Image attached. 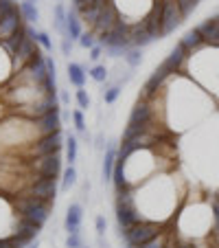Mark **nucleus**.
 I'll list each match as a JSON object with an SVG mask.
<instances>
[{
    "mask_svg": "<svg viewBox=\"0 0 219 248\" xmlns=\"http://www.w3.org/2000/svg\"><path fill=\"white\" fill-rule=\"evenodd\" d=\"M9 202L14 206L15 216L27 217V220L35 222V224H46L53 211V202H44L38 198H27V196H11L9 193Z\"/></svg>",
    "mask_w": 219,
    "mask_h": 248,
    "instance_id": "nucleus-1",
    "label": "nucleus"
},
{
    "mask_svg": "<svg viewBox=\"0 0 219 248\" xmlns=\"http://www.w3.org/2000/svg\"><path fill=\"white\" fill-rule=\"evenodd\" d=\"M24 169H27L29 178H59L61 171V154L51 156H40V158H29L24 160Z\"/></svg>",
    "mask_w": 219,
    "mask_h": 248,
    "instance_id": "nucleus-2",
    "label": "nucleus"
},
{
    "mask_svg": "<svg viewBox=\"0 0 219 248\" xmlns=\"http://www.w3.org/2000/svg\"><path fill=\"white\" fill-rule=\"evenodd\" d=\"M164 229H167V226L158 220H143L140 224H136L134 229L121 233V237H123V242H125V248H136V246H140V244L154 239L156 235L164 233Z\"/></svg>",
    "mask_w": 219,
    "mask_h": 248,
    "instance_id": "nucleus-3",
    "label": "nucleus"
},
{
    "mask_svg": "<svg viewBox=\"0 0 219 248\" xmlns=\"http://www.w3.org/2000/svg\"><path fill=\"white\" fill-rule=\"evenodd\" d=\"M61 147H64V134L61 132H55V134L48 136H40L33 143H29L27 150H24V156L29 158H40V156H51V154H59Z\"/></svg>",
    "mask_w": 219,
    "mask_h": 248,
    "instance_id": "nucleus-4",
    "label": "nucleus"
},
{
    "mask_svg": "<svg viewBox=\"0 0 219 248\" xmlns=\"http://www.w3.org/2000/svg\"><path fill=\"white\" fill-rule=\"evenodd\" d=\"M57 191H59L57 178H33L27 187L20 189L14 196H27V198H38V200L44 202H55Z\"/></svg>",
    "mask_w": 219,
    "mask_h": 248,
    "instance_id": "nucleus-5",
    "label": "nucleus"
},
{
    "mask_svg": "<svg viewBox=\"0 0 219 248\" xmlns=\"http://www.w3.org/2000/svg\"><path fill=\"white\" fill-rule=\"evenodd\" d=\"M184 20V14H182L180 0H162V18H160V31L164 35H171L177 27Z\"/></svg>",
    "mask_w": 219,
    "mask_h": 248,
    "instance_id": "nucleus-6",
    "label": "nucleus"
},
{
    "mask_svg": "<svg viewBox=\"0 0 219 248\" xmlns=\"http://www.w3.org/2000/svg\"><path fill=\"white\" fill-rule=\"evenodd\" d=\"M154 123H156L154 99H143V97H138L136 106L131 108L130 123H127V125H145V127H151Z\"/></svg>",
    "mask_w": 219,
    "mask_h": 248,
    "instance_id": "nucleus-7",
    "label": "nucleus"
},
{
    "mask_svg": "<svg viewBox=\"0 0 219 248\" xmlns=\"http://www.w3.org/2000/svg\"><path fill=\"white\" fill-rule=\"evenodd\" d=\"M118 20H121V14H118L117 5H114L112 0H110V2L103 7L99 22L94 24V29H90V31H94V35H97V38H103V35H107V33H110L114 27H117Z\"/></svg>",
    "mask_w": 219,
    "mask_h": 248,
    "instance_id": "nucleus-8",
    "label": "nucleus"
},
{
    "mask_svg": "<svg viewBox=\"0 0 219 248\" xmlns=\"http://www.w3.org/2000/svg\"><path fill=\"white\" fill-rule=\"evenodd\" d=\"M114 209H117V226L121 233H125V231L134 229L136 224H140L143 220H147L138 211V206H114Z\"/></svg>",
    "mask_w": 219,
    "mask_h": 248,
    "instance_id": "nucleus-9",
    "label": "nucleus"
},
{
    "mask_svg": "<svg viewBox=\"0 0 219 248\" xmlns=\"http://www.w3.org/2000/svg\"><path fill=\"white\" fill-rule=\"evenodd\" d=\"M81 222H84V206L79 202H70L64 217L66 235H81Z\"/></svg>",
    "mask_w": 219,
    "mask_h": 248,
    "instance_id": "nucleus-10",
    "label": "nucleus"
},
{
    "mask_svg": "<svg viewBox=\"0 0 219 248\" xmlns=\"http://www.w3.org/2000/svg\"><path fill=\"white\" fill-rule=\"evenodd\" d=\"M33 123H35L38 139L40 136H48V134H55V132H61V114H59V110H53V112L35 119Z\"/></svg>",
    "mask_w": 219,
    "mask_h": 248,
    "instance_id": "nucleus-11",
    "label": "nucleus"
},
{
    "mask_svg": "<svg viewBox=\"0 0 219 248\" xmlns=\"http://www.w3.org/2000/svg\"><path fill=\"white\" fill-rule=\"evenodd\" d=\"M22 22H24V20H22L20 9H14L9 16H5V18L0 20V42H5V40L14 38L15 33L24 27Z\"/></svg>",
    "mask_w": 219,
    "mask_h": 248,
    "instance_id": "nucleus-12",
    "label": "nucleus"
},
{
    "mask_svg": "<svg viewBox=\"0 0 219 248\" xmlns=\"http://www.w3.org/2000/svg\"><path fill=\"white\" fill-rule=\"evenodd\" d=\"M200 31V35L204 38V42L208 46H219V18L204 20L200 27H195Z\"/></svg>",
    "mask_w": 219,
    "mask_h": 248,
    "instance_id": "nucleus-13",
    "label": "nucleus"
},
{
    "mask_svg": "<svg viewBox=\"0 0 219 248\" xmlns=\"http://www.w3.org/2000/svg\"><path fill=\"white\" fill-rule=\"evenodd\" d=\"M40 231H42V224H35V222L27 220V217H20V216H18V220H15V226H14V235L29 239V242H33V239L38 237Z\"/></svg>",
    "mask_w": 219,
    "mask_h": 248,
    "instance_id": "nucleus-14",
    "label": "nucleus"
},
{
    "mask_svg": "<svg viewBox=\"0 0 219 248\" xmlns=\"http://www.w3.org/2000/svg\"><path fill=\"white\" fill-rule=\"evenodd\" d=\"M117 152L118 147H114L112 143L105 145V152H103V167H101V180L103 183H110L114 176V167H117Z\"/></svg>",
    "mask_w": 219,
    "mask_h": 248,
    "instance_id": "nucleus-15",
    "label": "nucleus"
},
{
    "mask_svg": "<svg viewBox=\"0 0 219 248\" xmlns=\"http://www.w3.org/2000/svg\"><path fill=\"white\" fill-rule=\"evenodd\" d=\"M131 46H136V48H143V46H147L149 42H154V35L149 33V29H147V24L140 20V22H136V24H131Z\"/></svg>",
    "mask_w": 219,
    "mask_h": 248,
    "instance_id": "nucleus-16",
    "label": "nucleus"
},
{
    "mask_svg": "<svg viewBox=\"0 0 219 248\" xmlns=\"http://www.w3.org/2000/svg\"><path fill=\"white\" fill-rule=\"evenodd\" d=\"M84 35V27H81V18L75 11V7L68 11V22H66V38L73 40V42H79V38Z\"/></svg>",
    "mask_w": 219,
    "mask_h": 248,
    "instance_id": "nucleus-17",
    "label": "nucleus"
},
{
    "mask_svg": "<svg viewBox=\"0 0 219 248\" xmlns=\"http://www.w3.org/2000/svg\"><path fill=\"white\" fill-rule=\"evenodd\" d=\"M68 81L75 88H84L86 86V77H88V73H86V66L84 64H77V62H68Z\"/></svg>",
    "mask_w": 219,
    "mask_h": 248,
    "instance_id": "nucleus-18",
    "label": "nucleus"
},
{
    "mask_svg": "<svg viewBox=\"0 0 219 248\" xmlns=\"http://www.w3.org/2000/svg\"><path fill=\"white\" fill-rule=\"evenodd\" d=\"M180 44H182V46H184V48H187V51L193 55V53L200 51V48L204 46L206 42H204V38L200 35V31H197V29H191V31H187L184 35H182Z\"/></svg>",
    "mask_w": 219,
    "mask_h": 248,
    "instance_id": "nucleus-19",
    "label": "nucleus"
},
{
    "mask_svg": "<svg viewBox=\"0 0 219 248\" xmlns=\"http://www.w3.org/2000/svg\"><path fill=\"white\" fill-rule=\"evenodd\" d=\"M66 22H68V11H66V7L61 5V2H57V5L53 7V27H55V31H59L64 38H66Z\"/></svg>",
    "mask_w": 219,
    "mask_h": 248,
    "instance_id": "nucleus-20",
    "label": "nucleus"
},
{
    "mask_svg": "<svg viewBox=\"0 0 219 248\" xmlns=\"http://www.w3.org/2000/svg\"><path fill=\"white\" fill-rule=\"evenodd\" d=\"M18 9H20V14H22V20H24L27 24H38V22H40L38 5H33V2H27V0H20Z\"/></svg>",
    "mask_w": 219,
    "mask_h": 248,
    "instance_id": "nucleus-21",
    "label": "nucleus"
},
{
    "mask_svg": "<svg viewBox=\"0 0 219 248\" xmlns=\"http://www.w3.org/2000/svg\"><path fill=\"white\" fill-rule=\"evenodd\" d=\"M77 156H79V140H77L75 134H70L68 139H66V163L75 165Z\"/></svg>",
    "mask_w": 219,
    "mask_h": 248,
    "instance_id": "nucleus-22",
    "label": "nucleus"
},
{
    "mask_svg": "<svg viewBox=\"0 0 219 248\" xmlns=\"http://www.w3.org/2000/svg\"><path fill=\"white\" fill-rule=\"evenodd\" d=\"M107 5V2H105ZM105 5H94V7H90V9H86L84 14H79V18H81V22H86L90 29H94V24L99 22V18H101V11H103V7Z\"/></svg>",
    "mask_w": 219,
    "mask_h": 248,
    "instance_id": "nucleus-23",
    "label": "nucleus"
},
{
    "mask_svg": "<svg viewBox=\"0 0 219 248\" xmlns=\"http://www.w3.org/2000/svg\"><path fill=\"white\" fill-rule=\"evenodd\" d=\"M169 242H171V233H169V231H164V233L156 235L154 239H149V242L140 244V246H136V248H167Z\"/></svg>",
    "mask_w": 219,
    "mask_h": 248,
    "instance_id": "nucleus-24",
    "label": "nucleus"
},
{
    "mask_svg": "<svg viewBox=\"0 0 219 248\" xmlns=\"http://www.w3.org/2000/svg\"><path fill=\"white\" fill-rule=\"evenodd\" d=\"M123 60H125V64L130 66L131 70L134 68H138L140 64H143V48H136V46H131L130 51L123 55Z\"/></svg>",
    "mask_w": 219,
    "mask_h": 248,
    "instance_id": "nucleus-25",
    "label": "nucleus"
},
{
    "mask_svg": "<svg viewBox=\"0 0 219 248\" xmlns=\"http://www.w3.org/2000/svg\"><path fill=\"white\" fill-rule=\"evenodd\" d=\"M75 185H77V169H75V165H68V167L64 169V173H61V189L68 191V189L75 187Z\"/></svg>",
    "mask_w": 219,
    "mask_h": 248,
    "instance_id": "nucleus-26",
    "label": "nucleus"
},
{
    "mask_svg": "<svg viewBox=\"0 0 219 248\" xmlns=\"http://www.w3.org/2000/svg\"><path fill=\"white\" fill-rule=\"evenodd\" d=\"M88 75L92 77V79L97 81V84H105V81L110 79V70H107L103 64H94L92 68L88 70Z\"/></svg>",
    "mask_w": 219,
    "mask_h": 248,
    "instance_id": "nucleus-27",
    "label": "nucleus"
},
{
    "mask_svg": "<svg viewBox=\"0 0 219 248\" xmlns=\"http://www.w3.org/2000/svg\"><path fill=\"white\" fill-rule=\"evenodd\" d=\"M97 44H99V38L94 35V31H90V29H88V31H84V35L79 38V46L81 48H88V51H92Z\"/></svg>",
    "mask_w": 219,
    "mask_h": 248,
    "instance_id": "nucleus-28",
    "label": "nucleus"
},
{
    "mask_svg": "<svg viewBox=\"0 0 219 248\" xmlns=\"http://www.w3.org/2000/svg\"><path fill=\"white\" fill-rule=\"evenodd\" d=\"M70 119H73V123H75V130L79 132V134H84L86 132V119H84V110H73L70 112Z\"/></svg>",
    "mask_w": 219,
    "mask_h": 248,
    "instance_id": "nucleus-29",
    "label": "nucleus"
},
{
    "mask_svg": "<svg viewBox=\"0 0 219 248\" xmlns=\"http://www.w3.org/2000/svg\"><path fill=\"white\" fill-rule=\"evenodd\" d=\"M210 216H213V231L219 235V198H210Z\"/></svg>",
    "mask_w": 219,
    "mask_h": 248,
    "instance_id": "nucleus-30",
    "label": "nucleus"
},
{
    "mask_svg": "<svg viewBox=\"0 0 219 248\" xmlns=\"http://www.w3.org/2000/svg\"><path fill=\"white\" fill-rule=\"evenodd\" d=\"M75 101H77V106H79V110H88L90 108V97H88V93H86L84 88L75 90Z\"/></svg>",
    "mask_w": 219,
    "mask_h": 248,
    "instance_id": "nucleus-31",
    "label": "nucleus"
},
{
    "mask_svg": "<svg viewBox=\"0 0 219 248\" xmlns=\"http://www.w3.org/2000/svg\"><path fill=\"white\" fill-rule=\"evenodd\" d=\"M35 44H38V46H42L44 51H53V42H51V38H48L46 31H38V33H35Z\"/></svg>",
    "mask_w": 219,
    "mask_h": 248,
    "instance_id": "nucleus-32",
    "label": "nucleus"
},
{
    "mask_svg": "<svg viewBox=\"0 0 219 248\" xmlns=\"http://www.w3.org/2000/svg\"><path fill=\"white\" fill-rule=\"evenodd\" d=\"M66 248H84L81 235H66Z\"/></svg>",
    "mask_w": 219,
    "mask_h": 248,
    "instance_id": "nucleus-33",
    "label": "nucleus"
},
{
    "mask_svg": "<svg viewBox=\"0 0 219 248\" xmlns=\"http://www.w3.org/2000/svg\"><path fill=\"white\" fill-rule=\"evenodd\" d=\"M94 226H97V235L99 237H103L105 235V229H107V222L103 216H97V220H94Z\"/></svg>",
    "mask_w": 219,
    "mask_h": 248,
    "instance_id": "nucleus-34",
    "label": "nucleus"
},
{
    "mask_svg": "<svg viewBox=\"0 0 219 248\" xmlns=\"http://www.w3.org/2000/svg\"><path fill=\"white\" fill-rule=\"evenodd\" d=\"M46 70H48V77H57V66L51 55H46Z\"/></svg>",
    "mask_w": 219,
    "mask_h": 248,
    "instance_id": "nucleus-35",
    "label": "nucleus"
},
{
    "mask_svg": "<svg viewBox=\"0 0 219 248\" xmlns=\"http://www.w3.org/2000/svg\"><path fill=\"white\" fill-rule=\"evenodd\" d=\"M61 53H64L66 57L73 53V40H68V38H61Z\"/></svg>",
    "mask_w": 219,
    "mask_h": 248,
    "instance_id": "nucleus-36",
    "label": "nucleus"
},
{
    "mask_svg": "<svg viewBox=\"0 0 219 248\" xmlns=\"http://www.w3.org/2000/svg\"><path fill=\"white\" fill-rule=\"evenodd\" d=\"M101 55H103V46H101V44H97V46H94L92 48V51H90V60H92V62H99V60H101Z\"/></svg>",
    "mask_w": 219,
    "mask_h": 248,
    "instance_id": "nucleus-37",
    "label": "nucleus"
},
{
    "mask_svg": "<svg viewBox=\"0 0 219 248\" xmlns=\"http://www.w3.org/2000/svg\"><path fill=\"white\" fill-rule=\"evenodd\" d=\"M59 101L64 103V106H68V103H70V94L66 93V90H59Z\"/></svg>",
    "mask_w": 219,
    "mask_h": 248,
    "instance_id": "nucleus-38",
    "label": "nucleus"
},
{
    "mask_svg": "<svg viewBox=\"0 0 219 248\" xmlns=\"http://www.w3.org/2000/svg\"><path fill=\"white\" fill-rule=\"evenodd\" d=\"M97 150H103V152H105V147H103V136H101V134L97 136Z\"/></svg>",
    "mask_w": 219,
    "mask_h": 248,
    "instance_id": "nucleus-39",
    "label": "nucleus"
},
{
    "mask_svg": "<svg viewBox=\"0 0 219 248\" xmlns=\"http://www.w3.org/2000/svg\"><path fill=\"white\" fill-rule=\"evenodd\" d=\"M177 248H197L195 244H189V242H182V244H177Z\"/></svg>",
    "mask_w": 219,
    "mask_h": 248,
    "instance_id": "nucleus-40",
    "label": "nucleus"
},
{
    "mask_svg": "<svg viewBox=\"0 0 219 248\" xmlns=\"http://www.w3.org/2000/svg\"><path fill=\"white\" fill-rule=\"evenodd\" d=\"M167 248H177V244H175V239H173V237H171V242L167 244Z\"/></svg>",
    "mask_w": 219,
    "mask_h": 248,
    "instance_id": "nucleus-41",
    "label": "nucleus"
},
{
    "mask_svg": "<svg viewBox=\"0 0 219 248\" xmlns=\"http://www.w3.org/2000/svg\"><path fill=\"white\" fill-rule=\"evenodd\" d=\"M195 246H197V244H195ZM197 248H213V246H210V244H200Z\"/></svg>",
    "mask_w": 219,
    "mask_h": 248,
    "instance_id": "nucleus-42",
    "label": "nucleus"
},
{
    "mask_svg": "<svg viewBox=\"0 0 219 248\" xmlns=\"http://www.w3.org/2000/svg\"><path fill=\"white\" fill-rule=\"evenodd\" d=\"M27 248H38V242H35V244H33V242H31V244H29V246H27Z\"/></svg>",
    "mask_w": 219,
    "mask_h": 248,
    "instance_id": "nucleus-43",
    "label": "nucleus"
},
{
    "mask_svg": "<svg viewBox=\"0 0 219 248\" xmlns=\"http://www.w3.org/2000/svg\"><path fill=\"white\" fill-rule=\"evenodd\" d=\"M27 2H33V5H38V2H40V0H27Z\"/></svg>",
    "mask_w": 219,
    "mask_h": 248,
    "instance_id": "nucleus-44",
    "label": "nucleus"
},
{
    "mask_svg": "<svg viewBox=\"0 0 219 248\" xmlns=\"http://www.w3.org/2000/svg\"><path fill=\"white\" fill-rule=\"evenodd\" d=\"M14 2H18V0H14Z\"/></svg>",
    "mask_w": 219,
    "mask_h": 248,
    "instance_id": "nucleus-45",
    "label": "nucleus"
},
{
    "mask_svg": "<svg viewBox=\"0 0 219 248\" xmlns=\"http://www.w3.org/2000/svg\"><path fill=\"white\" fill-rule=\"evenodd\" d=\"M84 248H88V246H84Z\"/></svg>",
    "mask_w": 219,
    "mask_h": 248,
    "instance_id": "nucleus-46",
    "label": "nucleus"
},
{
    "mask_svg": "<svg viewBox=\"0 0 219 248\" xmlns=\"http://www.w3.org/2000/svg\"><path fill=\"white\" fill-rule=\"evenodd\" d=\"M73 2H75V0H73Z\"/></svg>",
    "mask_w": 219,
    "mask_h": 248,
    "instance_id": "nucleus-47",
    "label": "nucleus"
},
{
    "mask_svg": "<svg viewBox=\"0 0 219 248\" xmlns=\"http://www.w3.org/2000/svg\"><path fill=\"white\" fill-rule=\"evenodd\" d=\"M217 248H219V246H217Z\"/></svg>",
    "mask_w": 219,
    "mask_h": 248,
    "instance_id": "nucleus-48",
    "label": "nucleus"
}]
</instances>
